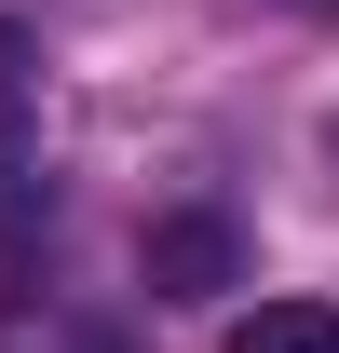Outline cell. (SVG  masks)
<instances>
[{
	"label": "cell",
	"mask_w": 339,
	"mask_h": 353,
	"mask_svg": "<svg viewBox=\"0 0 339 353\" xmlns=\"http://www.w3.org/2000/svg\"><path fill=\"white\" fill-rule=\"evenodd\" d=\"M231 353H339V312L326 299H258V312H231Z\"/></svg>",
	"instance_id": "2"
},
{
	"label": "cell",
	"mask_w": 339,
	"mask_h": 353,
	"mask_svg": "<svg viewBox=\"0 0 339 353\" xmlns=\"http://www.w3.org/2000/svg\"><path fill=\"white\" fill-rule=\"evenodd\" d=\"M28 82H41V68H28V28L0 14V95H28Z\"/></svg>",
	"instance_id": "4"
},
{
	"label": "cell",
	"mask_w": 339,
	"mask_h": 353,
	"mask_svg": "<svg viewBox=\"0 0 339 353\" xmlns=\"http://www.w3.org/2000/svg\"><path fill=\"white\" fill-rule=\"evenodd\" d=\"M231 285H245V231L217 218V204L150 218V299H231Z\"/></svg>",
	"instance_id": "1"
},
{
	"label": "cell",
	"mask_w": 339,
	"mask_h": 353,
	"mask_svg": "<svg viewBox=\"0 0 339 353\" xmlns=\"http://www.w3.org/2000/svg\"><path fill=\"white\" fill-rule=\"evenodd\" d=\"M54 218V190H41V176H28V163H14V176H0V245H28V231H41Z\"/></svg>",
	"instance_id": "3"
},
{
	"label": "cell",
	"mask_w": 339,
	"mask_h": 353,
	"mask_svg": "<svg viewBox=\"0 0 339 353\" xmlns=\"http://www.w3.org/2000/svg\"><path fill=\"white\" fill-rule=\"evenodd\" d=\"M312 14H326V0H312Z\"/></svg>",
	"instance_id": "5"
}]
</instances>
